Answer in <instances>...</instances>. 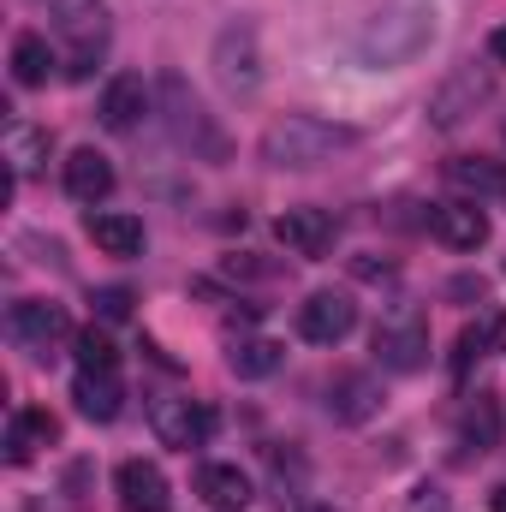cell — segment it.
Here are the masks:
<instances>
[{
	"label": "cell",
	"mask_w": 506,
	"mask_h": 512,
	"mask_svg": "<svg viewBox=\"0 0 506 512\" xmlns=\"http://www.w3.org/2000/svg\"><path fill=\"white\" fill-rule=\"evenodd\" d=\"M352 143H358L352 126H334V120H316V114H286V120H274L262 131L256 149H262L268 167H322L328 155H340Z\"/></svg>",
	"instance_id": "6da1fadb"
},
{
	"label": "cell",
	"mask_w": 506,
	"mask_h": 512,
	"mask_svg": "<svg viewBox=\"0 0 506 512\" xmlns=\"http://www.w3.org/2000/svg\"><path fill=\"white\" fill-rule=\"evenodd\" d=\"M54 30L66 42V78L84 84L108 54V0H54Z\"/></svg>",
	"instance_id": "7a4b0ae2"
},
{
	"label": "cell",
	"mask_w": 506,
	"mask_h": 512,
	"mask_svg": "<svg viewBox=\"0 0 506 512\" xmlns=\"http://www.w3.org/2000/svg\"><path fill=\"white\" fill-rule=\"evenodd\" d=\"M161 108H167V131H173L179 149L209 155V161L227 155V137L215 131V120L203 114V102H197V90H191L185 78H161Z\"/></svg>",
	"instance_id": "3957f363"
},
{
	"label": "cell",
	"mask_w": 506,
	"mask_h": 512,
	"mask_svg": "<svg viewBox=\"0 0 506 512\" xmlns=\"http://www.w3.org/2000/svg\"><path fill=\"white\" fill-rule=\"evenodd\" d=\"M376 364L381 370H393V376H411V370L429 364V322H423L417 310H393V316H381Z\"/></svg>",
	"instance_id": "277c9868"
},
{
	"label": "cell",
	"mask_w": 506,
	"mask_h": 512,
	"mask_svg": "<svg viewBox=\"0 0 506 512\" xmlns=\"http://www.w3.org/2000/svg\"><path fill=\"white\" fill-rule=\"evenodd\" d=\"M149 429H155L161 447L191 453V447H203V441L215 435V411L197 405V399H155V405H149Z\"/></svg>",
	"instance_id": "5b68a950"
},
{
	"label": "cell",
	"mask_w": 506,
	"mask_h": 512,
	"mask_svg": "<svg viewBox=\"0 0 506 512\" xmlns=\"http://www.w3.org/2000/svg\"><path fill=\"white\" fill-rule=\"evenodd\" d=\"M215 78L233 90V96H251L262 84V54H256V30L251 24H227L215 36Z\"/></svg>",
	"instance_id": "8992f818"
},
{
	"label": "cell",
	"mask_w": 506,
	"mask_h": 512,
	"mask_svg": "<svg viewBox=\"0 0 506 512\" xmlns=\"http://www.w3.org/2000/svg\"><path fill=\"white\" fill-rule=\"evenodd\" d=\"M352 328H358V304H352L346 292H310V298L298 304V334H304L310 346H340Z\"/></svg>",
	"instance_id": "52a82bcc"
},
{
	"label": "cell",
	"mask_w": 506,
	"mask_h": 512,
	"mask_svg": "<svg viewBox=\"0 0 506 512\" xmlns=\"http://www.w3.org/2000/svg\"><path fill=\"white\" fill-rule=\"evenodd\" d=\"M274 239L292 256H328L334 239H340V221H334L328 209H286V215L274 221Z\"/></svg>",
	"instance_id": "ba28073f"
},
{
	"label": "cell",
	"mask_w": 506,
	"mask_h": 512,
	"mask_svg": "<svg viewBox=\"0 0 506 512\" xmlns=\"http://www.w3.org/2000/svg\"><path fill=\"white\" fill-rule=\"evenodd\" d=\"M114 495H120V512H167L173 507L167 477H161V465H149V459H126V465L114 471Z\"/></svg>",
	"instance_id": "9c48e42d"
},
{
	"label": "cell",
	"mask_w": 506,
	"mask_h": 512,
	"mask_svg": "<svg viewBox=\"0 0 506 512\" xmlns=\"http://www.w3.org/2000/svg\"><path fill=\"white\" fill-rule=\"evenodd\" d=\"M6 328H12V340H18V346H30V352H48V346H60V340L72 334L66 310H60V304H42V298H30V304H12Z\"/></svg>",
	"instance_id": "30bf717a"
},
{
	"label": "cell",
	"mask_w": 506,
	"mask_h": 512,
	"mask_svg": "<svg viewBox=\"0 0 506 512\" xmlns=\"http://www.w3.org/2000/svg\"><path fill=\"white\" fill-rule=\"evenodd\" d=\"M489 90H495V78H489V72H477V66L453 72V78L435 90V102H429L435 126H459L465 114H477V102H489Z\"/></svg>",
	"instance_id": "8fae6325"
},
{
	"label": "cell",
	"mask_w": 506,
	"mask_h": 512,
	"mask_svg": "<svg viewBox=\"0 0 506 512\" xmlns=\"http://www.w3.org/2000/svg\"><path fill=\"white\" fill-rule=\"evenodd\" d=\"M429 233L447 245V251H477L489 239V215L471 209V203H435L429 209Z\"/></svg>",
	"instance_id": "7c38bea8"
},
{
	"label": "cell",
	"mask_w": 506,
	"mask_h": 512,
	"mask_svg": "<svg viewBox=\"0 0 506 512\" xmlns=\"http://www.w3.org/2000/svg\"><path fill=\"white\" fill-rule=\"evenodd\" d=\"M149 108H155V90H149L137 72H120V78L102 90V126L108 131H131Z\"/></svg>",
	"instance_id": "4fadbf2b"
},
{
	"label": "cell",
	"mask_w": 506,
	"mask_h": 512,
	"mask_svg": "<svg viewBox=\"0 0 506 512\" xmlns=\"http://www.w3.org/2000/svg\"><path fill=\"white\" fill-rule=\"evenodd\" d=\"M54 435H60V423H54L42 405H18V411H12V423H6V459H12V465H24V459H36Z\"/></svg>",
	"instance_id": "5bb4252c"
},
{
	"label": "cell",
	"mask_w": 506,
	"mask_h": 512,
	"mask_svg": "<svg viewBox=\"0 0 506 512\" xmlns=\"http://www.w3.org/2000/svg\"><path fill=\"white\" fill-rule=\"evenodd\" d=\"M72 399H78V411H84V417H96V423H114V417H120V399H126L120 370H78Z\"/></svg>",
	"instance_id": "9a60e30c"
},
{
	"label": "cell",
	"mask_w": 506,
	"mask_h": 512,
	"mask_svg": "<svg viewBox=\"0 0 506 512\" xmlns=\"http://www.w3.org/2000/svg\"><path fill=\"white\" fill-rule=\"evenodd\" d=\"M506 346V316L501 310H483L465 334H459V346H453V376H471V364H483L489 352H501Z\"/></svg>",
	"instance_id": "2e32d148"
},
{
	"label": "cell",
	"mask_w": 506,
	"mask_h": 512,
	"mask_svg": "<svg viewBox=\"0 0 506 512\" xmlns=\"http://www.w3.org/2000/svg\"><path fill=\"white\" fill-rule=\"evenodd\" d=\"M66 191L78 197V203H102L108 191H114V167H108V155H96V149H72L66 155Z\"/></svg>",
	"instance_id": "e0dca14e"
},
{
	"label": "cell",
	"mask_w": 506,
	"mask_h": 512,
	"mask_svg": "<svg viewBox=\"0 0 506 512\" xmlns=\"http://www.w3.org/2000/svg\"><path fill=\"white\" fill-rule=\"evenodd\" d=\"M197 495L215 512H245L251 507V477L239 465H203L197 471Z\"/></svg>",
	"instance_id": "ac0fdd59"
},
{
	"label": "cell",
	"mask_w": 506,
	"mask_h": 512,
	"mask_svg": "<svg viewBox=\"0 0 506 512\" xmlns=\"http://www.w3.org/2000/svg\"><path fill=\"white\" fill-rule=\"evenodd\" d=\"M84 233H90L108 256H137L143 251V221H137V215H120V209H90Z\"/></svg>",
	"instance_id": "d6986e66"
},
{
	"label": "cell",
	"mask_w": 506,
	"mask_h": 512,
	"mask_svg": "<svg viewBox=\"0 0 506 512\" xmlns=\"http://www.w3.org/2000/svg\"><path fill=\"white\" fill-rule=\"evenodd\" d=\"M376 405H381V387L370 376H334L328 382V411L340 423H364V417H376Z\"/></svg>",
	"instance_id": "ffe728a7"
},
{
	"label": "cell",
	"mask_w": 506,
	"mask_h": 512,
	"mask_svg": "<svg viewBox=\"0 0 506 512\" xmlns=\"http://www.w3.org/2000/svg\"><path fill=\"white\" fill-rule=\"evenodd\" d=\"M459 441H465V453H489V447L501 441V399H495V393H477V399L465 405Z\"/></svg>",
	"instance_id": "44dd1931"
},
{
	"label": "cell",
	"mask_w": 506,
	"mask_h": 512,
	"mask_svg": "<svg viewBox=\"0 0 506 512\" xmlns=\"http://www.w3.org/2000/svg\"><path fill=\"white\" fill-rule=\"evenodd\" d=\"M48 149H54L48 126H24V120L6 126V161H12V179H30V173L48 161Z\"/></svg>",
	"instance_id": "7402d4cb"
},
{
	"label": "cell",
	"mask_w": 506,
	"mask_h": 512,
	"mask_svg": "<svg viewBox=\"0 0 506 512\" xmlns=\"http://www.w3.org/2000/svg\"><path fill=\"white\" fill-rule=\"evenodd\" d=\"M54 66H60V60H54L48 36H18V42H12V84H18V90L48 84V72H54Z\"/></svg>",
	"instance_id": "603a6c76"
},
{
	"label": "cell",
	"mask_w": 506,
	"mask_h": 512,
	"mask_svg": "<svg viewBox=\"0 0 506 512\" xmlns=\"http://www.w3.org/2000/svg\"><path fill=\"white\" fill-rule=\"evenodd\" d=\"M447 179H453L459 191H471V197H501L506 191V167L501 161H483V155H459V161L447 167Z\"/></svg>",
	"instance_id": "cb8c5ba5"
},
{
	"label": "cell",
	"mask_w": 506,
	"mask_h": 512,
	"mask_svg": "<svg viewBox=\"0 0 506 512\" xmlns=\"http://www.w3.org/2000/svg\"><path fill=\"white\" fill-rule=\"evenodd\" d=\"M227 364H233V376H245V382L274 376V370H280V346H274V340H233Z\"/></svg>",
	"instance_id": "d4e9b609"
},
{
	"label": "cell",
	"mask_w": 506,
	"mask_h": 512,
	"mask_svg": "<svg viewBox=\"0 0 506 512\" xmlns=\"http://www.w3.org/2000/svg\"><path fill=\"white\" fill-rule=\"evenodd\" d=\"M72 346H78V370H120V352H114V340L102 328H84Z\"/></svg>",
	"instance_id": "484cf974"
},
{
	"label": "cell",
	"mask_w": 506,
	"mask_h": 512,
	"mask_svg": "<svg viewBox=\"0 0 506 512\" xmlns=\"http://www.w3.org/2000/svg\"><path fill=\"white\" fill-rule=\"evenodd\" d=\"M96 316H102V322H126L131 316V292L126 286H102V292H96Z\"/></svg>",
	"instance_id": "4316f807"
},
{
	"label": "cell",
	"mask_w": 506,
	"mask_h": 512,
	"mask_svg": "<svg viewBox=\"0 0 506 512\" xmlns=\"http://www.w3.org/2000/svg\"><path fill=\"white\" fill-rule=\"evenodd\" d=\"M358 274H364V280H387V274H393V262H358Z\"/></svg>",
	"instance_id": "83f0119b"
},
{
	"label": "cell",
	"mask_w": 506,
	"mask_h": 512,
	"mask_svg": "<svg viewBox=\"0 0 506 512\" xmlns=\"http://www.w3.org/2000/svg\"><path fill=\"white\" fill-rule=\"evenodd\" d=\"M489 54H495V60H501V66H506V24H501V30H495V36H489Z\"/></svg>",
	"instance_id": "f1b7e54d"
},
{
	"label": "cell",
	"mask_w": 506,
	"mask_h": 512,
	"mask_svg": "<svg viewBox=\"0 0 506 512\" xmlns=\"http://www.w3.org/2000/svg\"><path fill=\"white\" fill-rule=\"evenodd\" d=\"M495 512H506V483H501V489H495Z\"/></svg>",
	"instance_id": "f546056e"
},
{
	"label": "cell",
	"mask_w": 506,
	"mask_h": 512,
	"mask_svg": "<svg viewBox=\"0 0 506 512\" xmlns=\"http://www.w3.org/2000/svg\"><path fill=\"white\" fill-rule=\"evenodd\" d=\"M298 512H334V507H298Z\"/></svg>",
	"instance_id": "4dcf8cb0"
}]
</instances>
